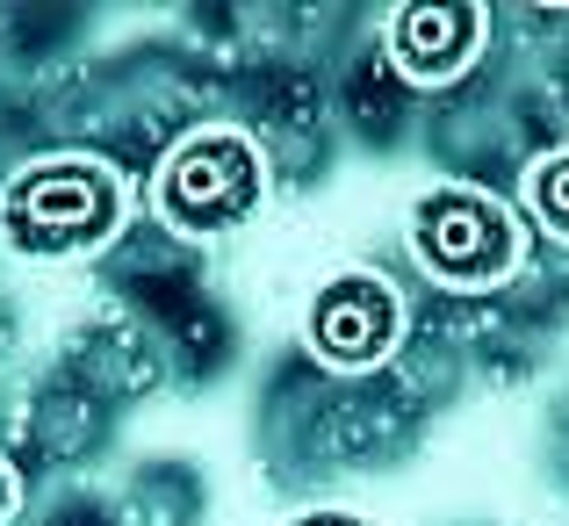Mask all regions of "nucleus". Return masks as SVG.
Listing matches in <instances>:
<instances>
[{"instance_id":"f257e3e1","label":"nucleus","mask_w":569,"mask_h":526,"mask_svg":"<svg viewBox=\"0 0 569 526\" xmlns=\"http://www.w3.org/2000/svg\"><path fill=\"white\" fill-rule=\"evenodd\" d=\"M123 180L94 152L29 159L0 188V238L22 260H87L123 231Z\"/></svg>"},{"instance_id":"f03ea898","label":"nucleus","mask_w":569,"mask_h":526,"mask_svg":"<svg viewBox=\"0 0 569 526\" xmlns=\"http://www.w3.org/2000/svg\"><path fill=\"white\" fill-rule=\"evenodd\" d=\"M411 252L440 289H498L527 260V231L490 188L469 180H440L411 202Z\"/></svg>"},{"instance_id":"7ed1b4c3","label":"nucleus","mask_w":569,"mask_h":526,"mask_svg":"<svg viewBox=\"0 0 569 526\" xmlns=\"http://www.w3.org/2000/svg\"><path fill=\"white\" fill-rule=\"evenodd\" d=\"M260 195H267V167L246 130H194L152 173V209L188 238L238 231L260 209Z\"/></svg>"},{"instance_id":"20e7f679","label":"nucleus","mask_w":569,"mask_h":526,"mask_svg":"<svg viewBox=\"0 0 569 526\" xmlns=\"http://www.w3.org/2000/svg\"><path fill=\"white\" fill-rule=\"evenodd\" d=\"M303 339H310V354L325 360V368H339V375H361V368H382L389 354H397V339H403V304H397V289H389L382 275H332L318 296H310V310H303Z\"/></svg>"},{"instance_id":"39448f33","label":"nucleus","mask_w":569,"mask_h":526,"mask_svg":"<svg viewBox=\"0 0 569 526\" xmlns=\"http://www.w3.org/2000/svg\"><path fill=\"white\" fill-rule=\"evenodd\" d=\"M382 37H389V66L403 80L447 87L455 72L476 66V51L490 37V8H476V0H411V8L389 14Z\"/></svg>"},{"instance_id":"423d86ee","label":"nucleus","mask_w":569,"mask_h":526,"mask_svg":"<svg viewBox=\"0 0 569 526\" xmlns=\"http://www.w3.org/2000/svg\"><path fill=\"white\" fill-rule=\"evenodd\" d=\"M527 209L548 224L556 238H569V152L541 159V167L527 173Z\"/></svg>"},{"instance_id":"0eeeda50","label":"nucleus","mask_w":569,"mask_h":526,"mask_svg":"<svg viewBox=\"0 0 569 526\" xmlns=\"http://www.w3.org/2000/svg\"><path fill=\"white\" fill-rule=\"evenodd\" d=\"M289 526H368V519H353V513H303V519H289Z\"/></svg>"},{"instance_id":"6e6552de","label":"nucleus","mask_w":569,"mask_h":526,"mask_svg":"<svg viewBox=\"0 0 569 526\" xmlns=\"http://www.w3.org/2000/svg\"><path fill=\"white\" fill-rule=\"evenodd\" d=\"M8 519H14V469L0 462V526H8Z\"/></svg>"}]
</instances>
